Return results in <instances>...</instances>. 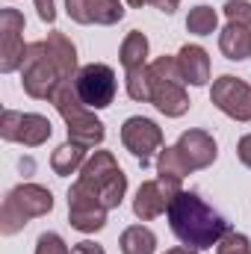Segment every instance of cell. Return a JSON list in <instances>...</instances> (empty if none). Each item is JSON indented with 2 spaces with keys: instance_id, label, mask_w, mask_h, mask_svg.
<instances>
[{
  "instance_id": "obj_15",
  "label": "cell",
  "mask_w": 251,
  "mask_h": 254,
  "mask_svg": "<svg viewBox=\"0 0 251 254\" xmlns=\"http://www.w3.org/2000/svg\"><path fill=\"white\" fill-rule=\"evenodd\" d=\"M68 18L77 24H101L113 27L125 18V9L119 0H65Z\"/></svg>"
},
{
  "instance_id": "obj_3",
  "label": "cell",
  "mask_w": 251,
  "mask_h": 254,
  "mask_svg": "<svg viewBox=\"0 0 251 254\" xmlns=\"http://www.w3.org/2000/svg\"><path fill=\"white\" fill-rule=\"evenodd\" d=\"M184 71L178 65V57H157L148 65V89H151V101L163 116L178 119L189 110V95L184 89Z\"/></svg>"
},
{
  "instance_id": "obj_31",
  "label": "cell",
  "mask_w": 251,
  "mask_h": 254,
  "mask_svg": "<svg viewBox=\"0 0 251 254\" xmlns=\"http://www.w3.org/2000/svg\"><path fill=\"white\" fill-rule=\"evenodd\" d=\"M127 3H130V6H136V9H142V6H145L148 0H127Z\"/></svg>"
},
{
  "instance_id": "obj_6",
  "label": "cell",
  "mask_w": 251,
  "mask_h": 254,
  "mask_svg": "<svg viewBox=\"0 0 251 254\" xmlns=\"http://www.w3.org/2000/svg\"><path fill=\"white\" fill-rule=\"evenodd\" d=\"M80 184L89 192H95L107 210H116L125 201L127 175L122 172V166L116 163V157L110 151H95L80 169Z\"/></svg>"
},
{
  "instance_id": "obj_10",
  "label": "cell",
  "mask_w": 251,
  "mask_h": 254,
  "mask_svg": "<svg viewBox=\"0 0 251 254\" xmlns=\"http://www.w3.org/2000/svg\"><path fill=\"white\" fill-rule=\"evenodd\" d=\"M68 225L80 234H95L107 225V207L80 181L71 184V190H68Z\"/></svg>"
},
{
  "instance_id": "obj_30",
  "label": "cell",
  "mask_w": 251,
  "mask_h": 254,
  "mask_svg": "<svg viewBox=\"0 0 251 254\" xmlns=\"http://www.w3.org/2000/svg\"><path fill=\"white\" fill-rule=\"evenodd\" d=\"M166 254H198L195 249H187V246H181V249H169Z\"/></svg>"
},
{
  "instance_id": "obj_14",
  "label": "cell",
  "mask_w": 251,
  "mask_h": 254,
  "mask_svg": "<svg viewBox=\"0 0 251 254\" xmlns=\"http://www.w3.org/2000/svg\"><path fill=\"white\" fill-rule=\"evenodd\" d=\"M181 192V178H157V181H145L136 198H133V213L142 219V222H151L157 219L160 213L169 210L172 198Z\"/></svg>"
},
{
  "instance_id": "obj_12",
  "label": "cell",
  "mask_w": 251,
  "mask_h": 254,
  "mask_svg": "<svg viewBox=\"0 0 251 254\" xmlns=\"http://www.w3.org/2000/svg\"><path fill=\"white\" fill-rule=\"evenodd\" d=\"M210 101L234 122H251V83L234 77V74H222L213 89H210Z\"/></svg>"
},
{
  "instance_id": "obj_22",
  "label": "cell",
  "mask_w": 251,
  "mask_h": 254,
  "mask_svg": "<svg viewBox=\"0 0 251 254\" xmlns=\"http://www.w3.org/2000/svg\"><path fill=\"white\" fill-rule=\"evenodd\" d=\"M157 172H160V178H181L184 181L192 169L187 166V160L181 157L178 148H163L160 160H157Z\"/></svg>"
},
{
  "instance_id": "obj_20",
  "label": "cell",
  "mask_w": 251,
  "mask_h": 254,
  "mask_svg": "<svg viewBox=\"0 0 251 254\" xmlns=\"http://www.w3.org/2000/svg\"><path fill=\"white\" fill-rule=\"evenodd\" d=\"M119 249H122V254H154L157 252V237L145 225H130L119 240Z\"/></svg>"
},
{
  "instance_id": "obj_28",
  "label": "cell",
  "mask_w": 251,
  "mask_h": 254,
  "mask_svg": "<svg viewBox=\"0 0 251 254\" xmlns=\"http://www.w3.org/2000/svg\"><path fill=\"white\" fill-rule=\"evenodd\" d=\"M154 9H160L163 15H175L178 12V6H181V0H148Z\"/></svg>"
},
{
  "instance_id": "obj_19",
  "label": "cell",
  "mask_w": 251,
  "mask_h": 254,
  "mask_svg": "<svg viewBox=\"0 0 251 254\" xmlns=\"http://www.w3.org/2000/svg\"><path fill=\"white\" fill-rule=\"evenodd\" d=\"M83 163H86V148L77 145V142H71V139L51 154V169H54L60 178L74 175L77 169H83Z\"/></svg>"
},
{
  "instance_id": "obj_29",
  "label": "cell",
  "mask_w": 251,
  "mask_h": 254,
  "mask_svg": "<svg viewBox=\"0 0 251 254\" xmlns=\"http://www.w3.org/2000/svg\"><path fill=\"white\" fill-rule=\"evenodd\" d=\"M71 254H107L98 243H89V240H83V243H77L74 249H71Z\"/></svg>"
},
{
  "instance_id": "obj_4",
  "label": "cell",
  "mask_w": 251,
  "mask_h": 254,
  "mask_svg": "<svg viewBox=\"0 0 251 254\" xmlns=\"http://www.w3.org/2000/svg\"><path fill=\"white\" fill-rule=\"evenodd\" d=\"M51 104L60 110V116L68 125V139L83 145V148H95L104 142L107 130H104V122L95 119V113H89V107L80 101L77 89H74V80H65L63 86L51 95Z\"/></svg>"
},
{
  "instance_id": "obj_2",
  "label": "cell",
  "mask_w": 251,
  "mask_h": 254,
  "mask_svg": "<svg viewBox=\"0 0 251 254\" xmlns=\"http://www.w3.org/2000/svg\"><path fill=\"white\" fill-rule=\"evenodd\" d=\"M166 216H169V225H172L175 237L187 249H195V252L213 249L231 234V222L216 207H210L198 192L181 190L172 198Z\"/></svg>"
},
{
  "instance_id": "obj_25",
  "label": "cell",
  "mask_w": 251,
  "mask_h": 254,
  "mask_svg": "<svg viewBox=\"0 0 251 254\" xmlns=\"http://www.w3.org/2000/svg\"><path fill=\"white\" fill-rule=\"evenodd\" d=\"M225 15H228L231 24L251 27V3L249 0H228V3H225Z\"/></svg>"
},
{
  "instance_id": "obj_23",
  "label": "cell",
  "mask_w": 251,
  "mask_h": 254,
  "mask_svg": "<svg viewBox=\"0 0 251 254\" xmlns=\"http://www.w3.org/2000/svg\"><path fill=\"white\" fill-rule=\"evenodd\" d=\"M216 254H251V243L246 234H237L231 231L219 246H216Z\"/></svg>"
},
{
  "instance_id": "obj_26",
  "label": "cell",
  "mask_w": 251,
  "mask_h": 254,
  "mask_svg": "<svg viewBox=\"0 0 251 254\" xmlns=\"http://www.w3.org/2000/svg\"><path fill=\"white\" fill-rule=\"evenodd\" d=\"M36 9H39V18L45 24H54L57 21V3L54 0H36Z\"/></svg>"
},
{
  "instance_id": "obj_16",
  "label": "cell",
  "mask_w": 251,
  "mask_h": 254,
  "mask_svg": "<svg viewBox=\"0 0 251 254\" xmlns=\"http://www.w3.org/2000/svg\"><path fill=\"white\" fill-rule=\"evenodd\" d=\"M175 148L181 151V157L187 160V166L192 169V172L213 166L216 157H219L216 139H213L207 130H187V133H181V139H178Z\"/></svg>"
},
{
  "instance_id": "obj_18",
  "label": "cell",
  "mask_w": 251,
  "mask_h": 254,
  "mask_svg": "<svg viewBox=\"0 0 251 254\" xmlns=\"http://www.w3.org/2000/svg\"><path fill=\"white\" fill-rule=\"evenodd\" d=\"M219 48L225 54V60L231 63H240V60H249L251 57V27L243 24H228L219 36Z\"/></svg>"
},
{
  "instance_id": "obj_8",
  "label": "cell",
  "mask_w": 251,
  "mask_h": 254,
  "mask_svg": "<svg viewBox=\"0 0 251 254\" xmlns=\"http://www.w3.org/2000/svg\"><path fill=\"white\" fill-rule=\"evenodd\" d=\"M122 65H125L127 95L133 101H151L148 89V39L139 30H130L122 42Z\"/></svg>"
},
{
  "instance_id": "obj_5",
  "label": "cell",
  "mask_w": 251,
  "mask_h": 254,
  "mask_svg": "<svg viewBox=\"0 0 251 254\" xmlns=\"http://www.w3.org/2000/svg\"><path fill=\"white\" fill-rule=\"evenodd\" d=\"M54 210V192L39 187V184H21L6 195L3 210H0V234L12 237L18 231H24V225L30 219L48 216Z\"/></svg>"
},
{
  "instance_id": "obj_7",
  "label": "cell",
  "mask_w": 251,
  "mask_h": 254,
  "mask_svg": "<svg viewBox=\"0 0 251 254\" xmlns=\"http://www.w3.org/2000/svg\"><path fill=\"white\" fill-rule=\"evenodd\" d=\"M74 89L89 110H107L116 101V89H119L116 71L104 63L83 65L74 77Z\"/></svg>"
},
{
  "instance_id": "obj_21",
  "label": "cell",
  "mask_w": 251,
  "mask_h": 254,
  "mask_svg": "<svg viewBox=\"0 0 251 254\" xmlns=\"http://www.w3.org/2000/svg\"><path fill=\"white\" fill-rule=\"evenodd\" d=\"M216 27H219V15H216L213 6H195V9H189V15H187V30L189 33H195V36H210V33H216Z\"/></svg>"
},
{
  "instance_id": "obj_13",
  "label": "cell",
  "mask_w": 251,
  "mask_h": 254,
  "mask_svg": "<svg viewBox=\"0 0 251 254\" xmlns=\"http://www.w3.org/2000/svg\"><path fill=\"white\" fill-rule=\"evenodd\" d=\"M122 142H125V148L142 163V169H145V166H151L154 154L163 151V130L157 127V122H151V119L133 116L122 127Z\"/></svg>"
},
{
  "instance_id": "obj_1",
  "label": "cell",
  "mask_w": 251,
  "mask_h": 254,
  "mask_svg": "<svg viewBox=\"0 0 251 254\" xmlns=\"http://www.w3.org/2000/svg\"><path fill=\"white\" fill-rule=\"evenodd\" d=\"M77 48L65 33H48V39L33 42L21 65V86L36 101H51L65 80L77 77Z\"/></svg>"
},
{
  "instance_id": "obj_11",
  "label": "cell",
  "mask_w": 251,
  "mask_h": 254,
  "mask_svg": "<svg viewBox=\"0 0 251 254\" xmlns=\"http://www.w3.org/2000/svg\"><path fill=\"white\" fill-rule=\"evenodd\" d=\"M27 48L30 45H24V15L12 6L0 9V71H18L24 65Z\"/></svg>"
},
{
  "instance_id": "obj_17",
  "label": "cell",
  "mask_w": 251,
  "mask_h": 254,
  "mask_svg": "<svg viewBox=\"0 0 251 254\" xmlns=\"http://www.w3.org/2000/svg\"><path fill=\"white\" fill-rule=\"evenodd\" d=\"M178 65L184 71V80L192 86H207L210 80V57L201 45H184L178 54Z\"/></svg>"
},
{
  "instance_id": "obj_24",
  "label": "cell",
  "mask_w": 251,
  "mask_h": 254,
  "mask_svg": "<svg viewBox=\"0 0 251 254\" xmlns=\"http://www.w3.org/2000/svg\"><path fill=\"white\" fill-rule=\"evenodd\" d=\"M36 254H71V252H68V246H65V240L60 234L45 231V234L36 240Z\"/></svg>"
},
{
  "instance_id": "obj_9",
  "label": "cell",
  "mask_w": 251,
  "mask_h": 254,
  "mask_svg": "<svg viewBox=\"0 0 251 254\" xmlns=\"http://www.w3.org/2000/svg\"><path fill=\"white\" fill-rule=\"evenodd\" d=\"M51 133H54V125L39 113L3 110V116H0V136L6 142H21L27 148H39L51 139Z\"/></svg>"
},
{
  "instance_id": "obj_27",
  "label": "cell",
  "mask_w": 251,
  "mask_h": 254,
  "mask_svg": "<svg viewBox=\"0 0 251 254\" xmlns=\"http://www.w3.org/2000/svg\"><path fill=\"white\" fill-rule=\"evenodd\" d=\"M237 157L243 160V166H249L251 169V133L240 139V145H237Z\"/></svg>"
}]
</instances>
